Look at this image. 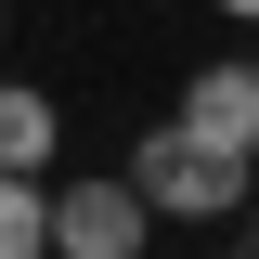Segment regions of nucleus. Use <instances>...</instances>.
I'll return each mask as SVG.
<instances>
[{
    "instance_id": "f257e3e1",
    "label": "nucleus",
    "mask_w": 259,
    "mask_h": 259,
    "mask_svg": "<svg viewBox=\"0 0 259 259\" xmlns=\"http://www.w3.org/2000/svg\"><path fill=\"white\" fill-rule=\"evenodd\" d=\"M130 182L156 194V221H233L246 207V182H259V156H233V143H207V130H143L130 143Z\"/></svg>"
},
{
    "instance_id": "f03ea898",
    "label": "nucleus",
    "mask_w": 259,
    "mask_h": 259,
    "mask_svg": "<svg viewBox=\"0 0 259 259\" xmlns=\"http://www.w3.org/2000/svg\"><path fill=\"white\" fill-rule=\"evenodd\" d=\"M143 233H156V194L130 182V168H104V182H65V194H52V246H65V259H130Z\"/></svg>"
},
{
    "instance_id": "7ed1b4c3",
    "label": "nucleus",
    "mask_w": 259,
    "mask_h": 259,
    "mask_svg": "<svg viewBox=\"0 0 259 259\" xmlns=\"http://www.w3.org/2000/svg\"><path fill=\"white\" fill-rule=\"evenodd\" d=\"M182 130H207V143L259 156V65H194V91H182Z\"/></svg>"
},
{
    "instance_id": "20e7f679",
    "label": "nucleus",
    "mask_w": 259,
    "mask_h": 259,
    "mask_svg": "<svg viewBox=\"0 0 259 259\" xmlns=\"http://www.w3.org/2000/svg\"><path fill=\"white\" fill-rule=\"evenodd\" d=\"M52 143H65L52 91H26V78H0V168H52Z\"/></svg>"
},
{
    "instance_id": "39448f33",
    "label": "nucleus",
    "mask_w": 259,
    "mask_h": 259,
    "mask_svg": "<svg viewBox=\"0 0 259 259\" xmlns=\"http://www.w3.org/2000/svg\"><path fill=\"white\" fill-rule=\"evenodd\" d=\"M52 246V194H39V168H0V259Z\"/></svg>"
},
{
    "instance_id": "423d86ee",
    "label": "nucleus",
    "mask_w": 259,
    "mask_h": 259,
    "mask_svg": "<svg viewBox=\"0 0 259 259\" xmlns=\"http://www.w3.org/2000/svg\"><path fill=\"white\" fill-rule=\"evenodd\" d=\"M221 13H246V26H259V0H221Z\"/></svg>"
}]
</instances>
